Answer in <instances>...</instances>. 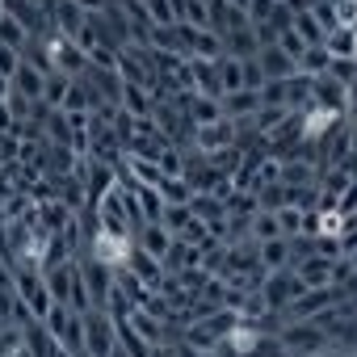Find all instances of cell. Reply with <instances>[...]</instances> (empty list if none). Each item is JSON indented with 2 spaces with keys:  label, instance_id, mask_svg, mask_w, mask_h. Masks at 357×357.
Masks as SVG:
<instances>
[{
  "label": "cell",
  "instance_id": "obj_1",
  "mask_svg": "<svg viewBox=\"0 0 357 357\" xmlns=\"http://www.w3.org/2000/svg\"><path fill=\"white\" fill-rule=\"evenodd\" d=\"M278 340H282V349L290 353V357H307V353H324L332 340H328V332L324 328H315V324H307V319H290L282 332H278Z\"/></svg>",
  "mask_w": 357,
  "mask_h": 357
},
{
  "label": "cell",
  "instance_id": "obj_2",
  "mask_svg": "<svg viewBox=\"0 0 357 357\" xmlns=\"http://www.w3.org/2000/svg\"><path fill=\"white\" fill-rule=\"evenodd\" d=\"M118 349V319L109 311H84V353L109 357Z\"/></svg>",
  "mask_w": 357,
  "mask_h": 357
},
{
  "label": "cell",
  "instance_id": "obj_3",
  "mask_svg": "<svg viewBox=\"0 0 357 357\" xmlns=\"http://www.w3.org/2000/svg\"><path fill=\"white\" fill-rule=\"evenodd\" d=\"M80 278H84V290H89V303L93 311H109V298H114V269L97 257L80 261Z\"/></svg>",
  "mask_w": 357,
  "mask_h": 357
},
{
  "label": "cell",
  "instance_id": "obj_4",
  "mask_svg": "<svg viewBox=\"0 0 357 357\" xmlns=\"http://www.w3.org/2000/svg\"><path fill=\"white\" fill-rule=\"evenodd\" d=\"M298 294H303V282L294 278V269H278L261 282V298H265L269 311H286Z\"/></svg>",
  "mask_w": 357,
  "mask_h": 357
},
{
  "label": "cell",
  "instance_id": "obj_5",
  "mask_svg": "<svg viewBox=\"0 0 357 357\" xmlns=\"http://www.w3.org/2000/svg\"><path fill=\"white\" fill-rule=\"evenodd\" d=\"M290 269H294V278L303 282V290H328L332 278H336V261H328V257H303V261H294Z\"/></svg>",
  "mask_w": 357,
  "mask_h": 357
},
{
  "label": "cell",
  "instance_id": "obj_6",
  "mask_svg": "<svg viewBox=\"0 0 357 357\" xmlns=\"http://www.w3.org/2000/svg\"><path fill=\"white\" fill-rule=\"evenodd\" d=\"M332 307H336L332 286H328V290H303V294L286 307V315H290V319H319V315L332 311Z\"/></svg>",
  "mask_w": 357,
  "mask_h": 357
},
{
  "label": "cell",
  "instance_id": "obj_7",
  "mask_svg": "<svg viewBox=\"0 0 357 357\" xmlns=\"http://www.w3.org/2000/svg\"><path fill=\"white\" fill-rule=\"evenodd\" d=\"M13 97H22V101H30V105H38L43 101V89H47V72H38L30 59H22V68L13 72Z\"/></svg>",
  "mask_w": 357,
  "mask_h": 357
},
{
  "label": "cell",
  "instance_id": "obj_8",
  "mask_svg": "<svg viewBox=\"0 0 357 357\" xmlns=\"http://www.w3.org/2000/svg\"><path fill=\"white\" fill-rule=\"evenodd\" d=\"M194 135H198V147L206 151V155H215V151H227V147H236V122H211V126H194Z\"/></svg>",
  "mask_w": 357,
  "mask_h": 357
},
{
  "label": "cell",
  "instance_id": "obj_9",
  "mask_svg": "<svg viewBox=\"0 0 357 357\" xmlns=\"http://www.w3.org/2000/svg\"><path fill=\"white\" fill-rule=\"evenodd\" d=\"M172 240H176V236H168V227H164V223H143V227H139V236H135V248H139V252H147V257H155V261H164V257H168V248H172Z\"/></svg>",
  "mask_w": 357,
  "mask_h": 357
},
{
  "label": "cell",
  "instance_id": "obj_10",
  "mask_svg": "<svg viewBox=\"0 0 357 357\" xmlns=\"http://www.w3.org/2000/svg\"><path fill=\"white\" fill-rule=\"evenodd\" d=\"M257 257H261V269L265 273H278V269H290L294 265V244L286 236H278V240L257 244Z\"/></svg>",
  "mask_w": 357,
  "mask_h": 357
},
{
  "label": "cell",
  "instance_id": "obj_11",
  "mask_svg": "<svg viewBox=\"0 0 357 357\" xmlns=\"http://www.w3.org/2000/svg\"><path fill=\"white\" fill-rule=\"evenodd\" d=\"M257 63H261L265 80H294V76H298V63H294L282 47H265V51L257 55Z\"/></svg>",
  "mask_w": 357,
  "mask_h": 357
},
{
  "label": "cell",
  "instance_id": "obj_12",
  "mask_svg": "<svg viewBox=\"0 0 357 357\" xmlns=\"http://www.w3.org/2000/svg\"><path fill=\"white\" fill-rule=\"evenodd\" d=\"M223 101V118L231 122H244V118H257V109H261V97L257 93H248V89H240V93H227V97H219Z\"/></svg>",
  "mask_w": 357,
  "mask_h": 357
},
{
  "label": "cell",
  "instance_id": "obj_13",
  "mask_svg": "<svg viewBox=\"0 0 357 357\" xmlns=\"http://www.w3.org/2000/svg\"><path fill=\"white\" fill-rule=\"evenodd\" d=\"M126 269H130V273H135L147 290H151V286H164V261H155V257H147V252H139V248L130 252Z\"/></svg>",
  "mask_w": 357,
  "mask_h": 357
},
{
  "label": "cell",
  "instance_id": "obj_14",
  "mask_svg": "<svg viewBox=\"0 0 357 357\" xmlns=\"http://www.w3.org/2000/svg\"><path fill=\"white\" fill-rule=\"evenodd\" d=\"M324 51H328L332 59H357V30H353V26H336V30H328Z\"/></svg>",
  "mask_w": 357,
  "mask_h": 357
},
{
  "label": "cell",
  "instance_id": "obj_15",
  "mask_svg": "<svg viewBox=\"0 0 357 357\" xmlns=\"http://www.w3.org/2000/svg\"><path fill=\"white\" fill-rule=\"evenodd\" d=\"M0 47H13V51H22V55H26V47H30V30H26L13 13H0Z\"/></svg>",
  "mask_w": 357,
  "mask_h": 357
},
{
  "label": "cell",
  "instance_id": "obj_16",
  "mask_svg": "<svg viewBox=\"0 0 357 357\" xmlns=\"http://www.w3.org/2000/svg\"><path fill=\"white\" fill-rule=\"evenodd\" d=\"M155 190H160L164 206H190V198H194V185L185 181V176H164Z\"/></svg>",
  "mask_w": 357,
  "mask_h": 357
},
{
  "label": "cell",
  "instance_id": "obj_17",
  "mask_svg": "<svg viewBox=\"0 0 357 357\" xmlns=\"http://www.w3.org/2000/svg\"><path fill=\"white\" fill-rule=\"evenodd\" d=\"M328 63H332V55H328L324 47H307V51H303V59H298V76L319 80V76H328Z\"/></svg>",
  "mask_w": 357,
  "mask_h": 357
},
{
  "label": "cell",
  "instance_id": "obj_18",
  "mask_svg": "<svg viewBox=\"0 0 357 357\" xmlns=\"http://www.w3.org/2000/svg\"><path fill=\"white\" fill-rule=\"evenodd\" d=\"M240 89H244V68H240V59L223 55V59H219V97L240 93Z\"/></svg>",
  "mask_w": 357,
  "mask_h": 357
},
{
  "label": "cell",
  "instance_id": "obj_19",
  "mask_svg": "<svg viewBox=\"0 0 357 357\" xmlns=\"http://www.w3.org/2000/svg\"><path fill=\"white\" fill-rule=\"evenodd\" d=\"M118 101H122V109H126L130 118H147V109H151L143 84H122V89H118Z\"/></svg>",
  "mask_w": 357,
  "mask_h": 357
},
{
  "label": "cell",
  "instance_id": "obj_20",
  "mask_svg": "<svg viewBox=\"0 0 357 357\" xmlns=\"http://www.w3.org/2000/svg\"><path fill=\"white\" fill-rule=\"evenodd\" d=\"M248 236H252V244L278 240V236H282V227H278V215H269V211H257V215L248 219Z\"/></svg>",
  "mask_w": 357,
  "mask_h": 357
},
{
  "label": "cell",
  "instance_id": "obj_21",
  "mask_svg": "<svg viewBox=\"0 0 357 357\" xmlns=\"http://www.w3.org/2000/svg\"><path fill=\"white\" fill-rule=\"evenodd\" d=\"M294 34H298L307 47H324V38H328V30L315 22V13H294Z\"/></svg>",
  "mask_w": 357,
  "mask_h": 357
},
{
  "label": "cell",
  "instance_id": "obj_22",
  "mask_svg": "<svg viewBox=\"0 0 357 357\" xmlns=\"http://www.w3.org/2000/svg\"><path fill=\"white\" fill-rule=\"evenodd\" d=\"M68 89H72V80L59 76V72H51V76H47V89H43V105H47V109H63Z\"/></svg>",
  "mask_w": 357,
  "mask_h": 357
},
{
  "label": "cell",
  "instance_id": "obj_23",
  "mask_svg": "<svg viewBox=\"0 0 357 357\" xmlns=\"http://www.w3.org/2000/svg\"><path fill=\"white\" fill-rule=\"evenodd\" d=\"M160 223L168 227V236H181V231H185V227L194 223V211H190V206H164Z\"/></svg>",
  "mask_w": 357,
  "mask_h": 357
},
{
  "label": "cell",
  "instance_id": "obj_24",
  "mask_svg": "<svg viewBox=\"0 0 357 357\" xmlns=\"http://www.w3.org/2000/svg\"><path fill=\"white\" fill-rule=\"evenodd\" d=\"M273 215H278V227H282L286 240H298V236H303V211H298V206H282V211H273Z\"/></svg>",
  "mask_w": 357,
  "mask_h": 357
},
{
  "label": "cell",
  "instance_id": "obj_25",
  "mask_svg": "<svg viewBox=\"0 0 357 357\" xmlns=\"http://www.w3.org/2000/svg\"><path fill=\"white\" fill-rule=\"evenodd\" d=\"M328 76L349 89V84L357 80V59H332V63H328Z\"/></svg>",
  "mask_w": 357,
  "mask_h": 357
},
{
  "label": "cell",
  "instance_id": "obj_26",
  "mask_svg": "<svg viewBox=\"0 0 357 357\" xmlns=\"http://www.w3.org/2000/svg\"><path fill=\"white\" fill-rule=\"evenodd\" d=\"M273 47H282V51H286V55H290V59H294V63H298V59H303V51H307V43H303V38H298V34H294V26H290V30H282V34H278V43H273Z\"/></svg>",
  "mask_w": 357,
  "mask_h": 357
},
{
  "label": "cell",
  "instance_id": "obj_27",
  "mask_svg": "<svg viewBox=\"0 0 357 357\" xmlns=\"http://www.w3.org/2000/svg\"><path fill=\"white\" fill-rule=\"evenodd\" d=\"M240 68H244V89H248V93H261V89H265L261 63H257V59H240Z\"/></svg>",
  "mask_w": 357,
  "mask_h": 357
},
{
  "label": "cell",
  "instance_id": "obj_28",
  "mask_svg": "<svg viewBox=\"0 0 357 357\" xmlns=\"http://www.w3.org/2000/svg\"><path fill=\"white\" fill-rule=\"evenodd\" d=\"M22 68V51H13V47H0V76L5 80H13V72Z\"/></svg>",
  "mask_w": 357,
  "mask_h": 357
},
{
  "label": "cell",
  "instance_id": "obj_29",
  "mask_svg": "<svg viewBox=\"0 0 357 357\" xmlns=\"http://www.w3.org/2000/svg\"><path fill=\"white\" fill-rule=\"evenodd\" d=\"M273 9H278L273 0H248V22H252V26H257V22H269Z\"/></svg>",
  "mask_w": 357,
  "mask_h": 357
},
{
  "label": "cell",
  "instance_id": "obj_30",
  "mask_svg": "<svg viewBox=\"0 0 357 357\" xmlns=\"http://www.w3.org/2000/svg\"><path fill=\"white\" fill-rule=\"evenodd\" d=\"M344 109H349V118H357V80L344 89Z\"/></svg>",
  "mask_w": 357,
  "mask_h": 357
},
{
  "label": "cell",
  "instance_id": "obj_31",
  "mask_svg": "<svg viewBox=\"0 0 357 357\" xmlns=\"http://www.w3.org/2000/svg\"><path fill=\"white\" fill-rule=\"evenodd\" d=\"M72 5H76L80 13H101V9H105V0H72Z\"/></svg>",
  "mask_w": 357,
  "mask_h": 357
},
{
  "label": "cell",
  "instance_id": "obj_32",
  "mask_svg": "<svg viewBox=\"0 0 357 357\" xmlns=\"http://www.w3.org/2000/svg\"><path fill=\"white\" fill-rule=\"evenodd\" d=\"M223 5H227V9H244V13H248V0H223Z\"/></svg>",
  "mask_w": 357,
  "mask_h": 357
},
{
  "label": "cell",
  "instance_id": "obj_33",
  "mask_svg": "<svg viewBox=\"0 0 357 357\" xmlns=\"http://www.w3.org/2000/svg\"><path fill=\"white\" fill-rule=\"evenodd\" d=\"M349 353H357V328H353V349H349Z\"/></svg>",
  "mask_w": 357,
  "mask_h": 357
},
{
  "label": "cell",
  "instance_id": "obj_34",
  "mask_svg": "<svg viewBox=\"0 0 357 357\" xmlns=\"http://www.w3.org/2000/svg\"><path fill=\"white\" fill-rule=\"evenodd\" d=\"M109 357H126V353H122V349H114V353H109Z\"/></svg>",
  "mask_w": 357,
  "mask_h": 357
},
{
  "label": "cell",
  "instance_id": "obj_35",
  "mask_svg": "<svg viewBox=\"0 0 357 357\" xmlns=\"http://www.w3.org/2000/svg\"><path fill=\"white\" fill-rule=\"evenodd\" d=\"M273 5H286V0H273Z\"/></svg>",
  "mask_w": 357,
  "mask_h": 357
},
{
  "label": "cell",
  "instance_id": "obj_36",
  "mask_svg": "<svg viewBox=\"0 0 357 357\" xmlns=\"http://www.w3.org/2000/svg\"><path fill=\"white\" fill-rule=\"evenodd\" d=\"M0 9H5V0H0Z\"/></svg>",
  "mask_w": 357,
  "mask_h": 357
},
{
  "label": "cell",
  "instance_id": "obj_37",
  "mask_svg": "<svg viewBox=\"0 0 357 357\" xmlns=\"http://www.w3.org/2000/svg\"><path fill=\"white\" fill-rule=\"evenodd\" d=\"M139 5H147V0H139Z\"/></svg>",
  "mask_w": 357,
  "mask_h": 357
},
{
  "label": "cell",
  "instance_id": "obj_38",
  "mask_svg": "<svg viewBox=\"0 0 357 357\" xmlns=\"http://www.w3.org/2000/svg\"><path fill=\"white\" fill-rule=\"evenodd\" d=\"M349 357H357V353H349Z\"/></svg>",
  "mask_w": 357,
  "mask_h": 357
}]
</instances>
